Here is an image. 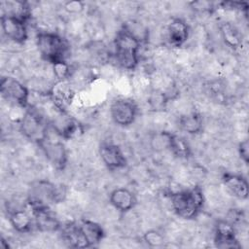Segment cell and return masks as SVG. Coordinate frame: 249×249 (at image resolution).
<instances>
[{"label":"cell","mask_w":249,"mask_h":249,"mask_svg":"<svg viewBox=\"0 0 249 249\" xmlns=\"http://www.w3.org/2000/svg\"><path fill=\"white\" fill-rule=\"evenodd\" d=\"M105 236L103 228L96 222L82 219L62 228L64 242L74 248H89L98 244Z\"/></svg>","instance_id":"6da1fadb"},{"label":"cell","mask_w":249,"mask_h":249,"mask_svg":"<svg viewBox=\"0 0 249 249\" xmlns=\"http://www.w3.org/2000/svg\"><path fill=\"white\" fill-rule=\"evenodd\" d=\"M140 48V37L128 26H123L114 39V57L117 64L124 70H134L139 63Z\"/></svg>","instance_id":"7a4b0ae2"},{"label":"cell","mask_w":249,"mask_h":249,"mask_svg":"<svg viewBox=\"0 0 249 249\" xmlns=\"http://www.w3.org/2000/svg\"><path fill=\"white\" fill-rule=\"evenodd\" d=\"M168 197L173 212L185 220L196 219L202 211L205 201L199 186L171 193Z\"/></svg>","instance_id":"3957f363"},{"label":"cell","mask_w":249,"mask_h":249,"mask_svg":"<svg viewBox=\"0 0 249 249\" xmlns=\"http://www.w3.org/2000/svg\"><path fill=\"white\" fill-rule=\"evenodd\" d=\"M36 45L42 58L52 65L66 60L70 49L64 37L52 31H39Z\"/></svg>","instance_id":"277c9868"},{"label":"cell","mask_w":249,"mask_h":249,"mask_svg":"<svg viewBox=\"0 0 249 249\" xmlns=\"http://www.w3.org/2000/svg\"><path fill=\"white\" fill-rule=\"evenodd\" d=\"M65 196L61 187L48 180H39L31 184L27 194V204L30 209L40 207H51L57 203Z\"/></svg>","instance_id":"5b68a950"},{"label":"cell","mask_w":249,"mask_h":249,"mask_svg":"<svg viewBox=\"0 0 249 249\" xmlns=\"http://www.w3.org/2000/svg\"><path fill=\"white\" fill-rule=\"evenodd\" d=\"M19 129L28 140L39 144L49 135L50 124L37 109L29 105L20 119Z\"/></svg>","instance_id":"8992f818"},{"label":"cell","mask_w":249,"mask_h":249,"mask_svg":"<svg viewBox=\"0 0 249 249\" xmlns=\"http://www.w3.org/2000/svg\"><path fill=\"white\" fill-rule=\"evenodd\" d=\"M109 111L112 121L117 125L126 127L135 122L138 115V106L131 98L118 97L112 101Z\"/></svg>","instance_id":"52a82bcc"},{"label":"cell","mask_w":249,"mask_h":249,"mask_svg":"<svg viewBox=\"0 0 249 249\" xmlns=\"http://www.w3.org/2000/svg\"><path fill=\"white\" fill-rule=\"evenodd\" d=\"M0 92L8 101L26 109L29 106V89L18 79L3 76L0 82Z\"/></svg>","instance_id":"ba28073f"},{"label":"cell","mask_w":249,"mask_h":249,"mask_svg":"<svg viewBox=\"0 0 249 249\" xmlns=\"http://www.w3.org/2000/svg\"><path fill=\"white\" fill-rule=\"evenodd\" d=\"M42 150L47 160L56 170H63L68 161V154L64 143L60 140H54L50 134L37 144Z\"/></svg>","instance_id":"9c48e42d"},{"label":"cell","mask_w":249,"mask_h":249,"mask_svg":"<svg viewBox=\"0 0 249 249\" xmlns=\"http://www.w3.org/2000/svg\"><path fill=\"white\" fill-rule=\"evenodd\" d=\"M27 21L24 18L3 13L1 16L3 34L14 43L24 44L28 38Z\"/></svg>","instance_id":"30bf717a"},{"label":"cell","mask_w":249,"mask_h":249,"mask_svg":"<svg viewBox=\"0 0 249 249\" xmlns=\"http://www.w3.org/2000/svg\"><path fill=\"white\" fill-rule=\"evenodd\" d=\"M98 152L102 162L108 169H122L127 165V159L124 151L115 143L103 142L99 146Z\"/></svg>","instance_id":"8fae6325"},{"label":"cell","mask_w":249,"mask_h":249,"mask_svg":"<svg viewBox=\"0 0 249 249\" xmlns=\"http://www.w3.org/2000/svg\"><path fill=\"white\" fill-rule=\"evenodd\" d=\"M50 128L61 139H70L80 130L79 122L68 115L66 111H58V114L51 122Z\"/></svg>","instance_id":"7c38bea8"},{"label":"cell","mask_w":249,"mask_h":249,"mask_svg":"<svg viewBox=\"0 0 249 249\" xmlns=\"http://www.w3.org/2000/svg\"><path fill=\"white\" fill-rule=\"evenodd\" d=\"M35 229L42 232H53L61 229L60 222L51 207L32 208Z\"/></svg>","instance_id":"4fadbf2b"},{"label":"cell","mask_w":249,"mask_h":249,"mask_svg":"<svg viewBox=\"0 0 249 249\" xmlns=\"http://www.w3.org/2000/svg\"><path fill=\"white\" fill-rule=\"evenodd\" d=\"M214 243L218 248H240L233 225L228 221H219L215 226Z\"/></svg>","instance_id":"5bb4252c"},{"label":"cell","mask_w":249,"mask_h":249,"mask_svg":"<svg viewBox=\"0 0 249 249\" xmlns=\"http://www.w3.org/2000/svg\"><path fill=\"white\" fill-rule=\"evenodd\" d=\"M190 36V27L181 18H172L166 26V38L168 43L174 48L185 45Z\"/></svg>","instance_id":"9a60e30c"},{"label":"cell","mask_w":249,"mask_h":249,"mask_svg":"<svg viewBox=\"0 0 249 249\" xmlns=\"http://www.w3.org/2000/svg\"><path fill=\"white\" fill-rule=\"evenodd\" d=\"M110 204L122 213H126L132 210L136 203L137 198L132 191L126 188H116L109 195Z\"/></svg>","instance_id":"2e32d148"},{"label":"cell","mask_w":249,"mask_h":249,"mask_svg":"<svg viewBox=\"0 0 249 249\" xmlns=\"http://www.w3.org/2000/svg\"><path fill=\"white\" fill-rule=\"evenodd\" d=\"M222 182L233 196L241 200L248 198V182L243 175L232 172H225L222 175Z\"/></svg>","instance_id":"e0dca14e"},{"label":"cell","mask_w":249,"mask_h":249,"mask_svg":"<svg viewBox=\"0 0 249 249\" xmlns=\"http://www.w3.org/2000/svg\"><path fill=\"white\" fill-rule=\"evenodd\" d=\"M9 222L12 226V228L20 233H26L30 232L33 229H35L34 226V219L32 213L30 214L25 209L22 208H17L13 209L9 212Z\"/></svg>","instance_id":"ac0fdd59"},{"label":"cell","mask_w":249,"mask_h":249,"mask_svg":"<svg viewBox=\"0 0 249 249\" xmlns=\"http://www.w3.org/2000/svg\"><path fill=\"white\" fill-rule=\"evenodd\" d=\"M178 126L187 134L196 135L203 129V120L198 112L191 111L179 117Z\"/></svg>","instance_id":"d6986e66"},{"label":"cell","mask_w":249,"mask_h":249,"mask_svg":"<svg viewBox=\"0 0 249 249\" xmlns=\"http://www.w3.org/2000/svg\"><path fill=\"white\" fill-rule=\"evenodd\" d=\"M168 150L176 157L188 159L192 152L188 142L181 136L168 131Z\"/></svg>","instance_id":"ffe728a7"},{"label":"cell","mask_w":249,"mask_h":249,"mask_svg":"<svg viewBox=\"0 0 249 249\" xmlns=\"http://www.w3.org/2000/svg\"><path fill=\"white\" fill-rule=\"evenodd\" d=\"M220 32L222 38L230 48L235 50L241 45V37L238 30L231 22H222L220 25Z\"/></svg>","instance_id":"44dd1931"},{"label":"cell","mask_w":249,"mask_h":249,"mask_svg":"<svg viewBox=\"0 0 249 249\" xmlns=\"http://www.w3.org/2000/svg\"><path fill=\"white\" fill-rule=\"evenodd\" d=\"M53 70L54 76L60 82L67 80L71 74L70 65L66 60L53 64Z\"/></svg>","instance_id":"7402d4cb"},{"label":"cell","mask_w":249,"mask_h":249,"mask_svg":"<svg viewBox=\"0 0 249 249\" xmlns=\"http://www.w3.org/2000/svg\"><path fill=\"white\" fill-rule=\"evenodd\" d=\"M143 239L146 242V244L151 246V247L162 246L163 242H164L163 235L160 232H159L158 231H155V230H151V231H146L143 235Z\"/></svg>","instance_id":"603a6c76"},{"label":"cell","mask_w":249,"mask_h":249,"mask_svg":"<svg viewBox=\"0 0 249 249\" xmlns=\"http://www.w3.org/2000/svg\"><path fill=\"white\" fill-rule=\"evenodd\" d=\"M238 155L241 159V160L245 163L248 164L249 161V142L248 139H244L241 142H239L238 147H237Z\"/></svg>","instance_id":"cb8c5ba5"},{"label":"cell","mask_w":249,"mask_h":249,"mask_svg":"<svg viewBox=\"0 0 249 249\" xmlns=\"http://www.w3.org/2000/svg\"><path fill=\"white\" fill-rule=\"evenodd\" d=\"M85 8V3L81 1H67L64 3V9L69 14H79Z\"/></svg>","instance_id":"d4e9b609"}]
</instances>
